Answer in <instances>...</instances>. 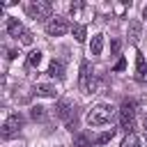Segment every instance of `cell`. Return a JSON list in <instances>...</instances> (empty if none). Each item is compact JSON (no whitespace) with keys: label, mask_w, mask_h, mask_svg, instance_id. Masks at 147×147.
Returning a JSON list of instances; mask_svg holds the SVG:
<instances>
[{"label":"cell","mask_w":147,"mask_h":147,"mask_svg":"<svg viewBox=\"0 0 147 147\" xmlns=\"http://www.w3.org/2000/svg\"><path fill=\"white\" fill-rule=\"evenodd\" d=\"M113 117H115V108H113L110 103H96V106L87 113L85 122H87L90 126H103V124H108Z\"/></svg>","instance_id":"cell-1"},{"label":"cell","mask_w":147,"mask_h":147,"mask_svg":"<svg viewBox=\"0 0 147 147\" xmlns=\"http://www.w3.org/2000/svg\"><path fill=\"white\" fill-rule=\"evenodd\" d=\"M133 122H136V106H133V101L124 99L119 106V126L126 133H133Z\"/></svg>","instance_id":"cell-2"},{"label":"cell","mask_w":147,"mask_h":147,"mask_svg":"<svg viewBox=\"0 0 147 147\" xmlns=\"http://www.w3.org/2000/svg\"><path fill=\"white\" fill-rule=\"evenodd\" d=\"M55 115L69 126V131H74L76 129V108H74V103L71 101H57V106H55Z\"/></svg>","instance_id":"cell-3"},{"label":"cell","mask_w":147,"mask_h":147,"mask_svg":"<svg viewBox=\"0 0 147 147\" xmlns=\"http://www.w3.org/2000/svg\"><path fill=\"white\" fill-rule=\"evenodd\" d=\"M28 16L30 18H34V21H51L53 16H51V2H46V0H37V2H30L28 7Z\"/></svg>","instance_id":"cell-4"},{"label":"cell","mask_w":147,"mask_h":147,"mask_svg":"<svg viewBox=\"0 0 147 147\" xmlns=\"http://www.w3.org/2000/svg\"><path fill=\"white\" fill-rule=\"evenodd\" d=\"M78 85H80L83 92H94V90H96V80H94V76H92V69H90V62H87V60L80 62V78H78Z\"/></svg>","instance_id":"cell-5"},{"label":"cell","mask_w":147,"mask_h":147,"mask_svg":"<svg viewBox=\"0 0 147 147\" xmlns=\"http://www.w3.org/2000/svg\"><path fill=\"white\" fill-rule=\"evenodd\" d=\"M21 126H23V117H21L18 113H14V115H9V117L5 119V124H2V138H5V140H9V138H14V136H18V131H21Z\"/></svg>","instance_id":"cell-6"},{"label":"cell","mask_w":147,"mask_h":147,"mask_svg":"<svg viewBox=\"0 0 147 147\" xmlns=\"http://www.w3.org/2000/svg\"><path fill=\"white\" fill-rule=\"evenodd\" d=\"M69 30H71V25H69V21L62 18V16H53V18L46 23V32H48L51 37H62V34L69 32Z\"/></svg>","instance_id":"cell-7"},{"label":"cell","mask_w":147,"mask_h":147,"mask_svg":"<svg viewBox=\"0 0 147 147\" xmlns=\"http://www.w3.org/2000/svg\"><path fill=\"white\" fill-rule=\"evenodd\" d=\"M7 32H9V37H14V39H18V37H23L25 34V28H23V23L18 21V18H7Z\"/></svg>","instance_id":"cell-8"},{"label":"cell","mask_w":147,"mask_h":147,"mask_svg":"<svg viewBox=\"0 0 147 147\" xmlns=\"http://www.w3.org/2000/svg\"><path fill=\"white\" fill-rule=\"evenodd\" d=\"M136 78L138 80H147V60L142 57V53L136 55Z\"/></svg>","instance_id":"cell-9"},{"label":"cell","mask_w":147,"mask_h":147,"mask_svg":"<svg viewBox=\"0 0 147 147\" xmlns=\"http://www.w3.org/2000/svg\"><path fill=\"white\" fill-rule=\"evenodd\" d=\"M48 76H51V78L62 80V78H64V64H62L60 60H53V62L48 64Z\"/></svg>","instance_id":"cell-10"},{"label":"cell","mask_w":147,"mask_h":147,"mask_svg":"<svg viewBox=\"0 0 147 147\" xmlns=\"http://www.w3.org/2000/svg\"><path fill=\"white\" fill-rule=\"evenodd\" d=\"M34 94H37V96H48V99H55L57 90H55L53 85H44V83H37V85H34Z\"/></svg>","instance_id":"cell-11"},{"label":"cell","mask_w":147,"mask_h":147,"mask_svg":"<svg viewBox=\"0 0 147 147\" xmlns=\"http://www.w3.org/2000/svg\"><path fill=\"white\" fill-rule=\"evenodd\" d=\"M103 51V34H94L92 41H90V53L92 55H101Z\"/></svg>","instance_id":"cell-12"},{"label":"cell","mask_w":147,"mask_h":147,"mask_svg":"<svg viewBox=\"0 0 147 147\" xmlns=\"http://www.w3.org/2000/svg\"><path fill=\"white\" fill-rule=\"evenodd\" d=\"M71 32H74L76 41H85V37H87V30H85L83 23H74V25H71Z\"/></svg>","instance_id":"cell-13"},{"label":"cell","mask_w":147,"mask_h":147,"mask_svg":"<svg viewBox=\"0 0 147 147\" xmlns=\"http://www.w3.org/2000/svg\"><path fill=\"white\" fill-rule=\"evenodd\" d=\"M119 147H140V138H138L136 133H126Z\"/></svg>","instance_id":"cell-14"},{"label":"cell","mask_w":147,"mask_h":147,"mask_svg":"<svg viewBox=\"0 0 147 147\" xmlns=\"http://www.w3.org/2000/svg\"><path fill=\"white\" fill-rule=\"evenodd\" d=\"M113 136H115V129L103 131V133H99V136L94 138V145H106V142H110V140H113Z\"/></svg>","instance_id":"cell-15"},{"label":"cell","mask_w":147,"mask_h":147,"mask_svg":"<svg viewBox=\"0 0 147 147\" xmlns=\"http://www.w3.org/2000/svg\"><path fill=\"white\" fill-rule=\"evenodd\" d=\"M74 147H92V140L87 138V133H76V138H74Z\"/></svg>","instance_id":"cell-16"},{"label":"cell","mask_w":147,"mask_h":147,"mask_svg":"<svg viewBox=\"0 0 147 147\" xmlns=\"http://www.w3.org/2000/svg\"><path fill=\"white\" fill-rule=\"evenodd\" d=\"M41 62V51H30L28 53V67H39Z\"/></svg>","instance_id":"cell-17"},{"label":"cell","mask_w":147,"mask_h":147,"mask_svg":"<svg viewBox=\"0 0 147 147\" xmlns=\"http://www.w3.org/2000/svg\"><path fill=\"white\" fill-rule=\"evenodd\" d=\"M44 110H46V108H41V106H32V108H30V117H32V119H44V117H46Z\"/></svg>","instance_id":"cell-18"},{"label":"cell","mask_w":147,"mask_h":147,"mask_svg":"<svg viewBox=\"0 0 147 147\" xmlns=\"http://www.w3.org/2000/svg\"><path fill=\"white\" fill-rule=\"evenodd\" d=\"M129 30H131V39H133V41H138V37H140V23H138V21H133V23L129 25Z\"/></svg>","instance_id":"cell-19"},{"label":"cell","mask_w":147,"mask_h":147,"mask_svg":"<svg viewBox=\"0 0 147 147\" xmlns=\"http://www.w3.org/2000/svg\"><path fill=\"white\" fill-rule=\"evenodd\" d=\"M21 44H25V46H30V44H32V32H30V30H25V34L21 37Z\"/></svg>","instance_id":"cell-20"},{"label":"cell","mask_w":147,"mask_h":147,"mask_svg":"<svg viewBox=\"0 0 147 147\" xmlns=\"http://www.w3.org/2000/svg\"><path fill=\"white\" fill-rule=\"evenodd\" d=\"M122 69H126V60H124V57H119V60L115 62V67H113V71H122Z\"/></svg>","instance_id":"cell-21"},{"label":"cell","mask_w":147,"mask_h":147,"mask_svg":"<svg viewBox=\"0 0 147 147\" xmlns=\"http://www.w3.org/2000/svg\"><path fill=\"white\" fill-rule=\"evenodd\" d=\"M119 46H122V41H119V39H113V44H110V51H113V53H117V51H119Z\"/></svg>","instance_id":"cell-22"},{"label":"cell","mask_w":147,"mask_h":147,"mask_svg":"<svg viewBox=\"0 0 147 147\" xmlns=\"http://www.w3.org/2000/svg\"><path fill=\"white\" fill-rule=\"evenodd\" d=\"M142 126H145V136H147V115L142 117Z\"/></svg>","instance_id":"cell-23"}]
</instances>
